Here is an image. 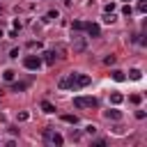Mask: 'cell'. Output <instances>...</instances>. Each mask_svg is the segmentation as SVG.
<instances>
[{
  "label": "cell",
  "instance_id": "cell-1",
  "mask_svg": "<svg viewBox=\"0 0 147 147\" xmlns=\"http://www.w3.org/2000/svg\"><path fill=\"white\" fill-rule=\"evenodd\" d=\"M71 48H74V53H85V48H87V39L76 30H71Z\"/></svg>",
  "mask_w": 147,
  "mask_h": 147
},
{
  "label": "cell",
  "instance_id": "cell-2",
  "mask_svg": "<svg viewBox=\"0 0 147 147\" xmlns=\"http://www.w3.org/2000/svg\"><path fill=\"white\" fill-rule=\"evenodd\" d=\"M44 142L46 145H53V147H60L64 142V138L55 131V129H44Z\"/></svg>",
  "mask_w": 147,
  "mask_h": 147
},
{
  "label": "cell",
  "instance_id": "cell-3",
  "mask_svg": "<svg viewBox=\"0 0 147 147\" xmlns=\"http://www.w3.org/2000/svg\"><path fill=\"white\" fill-rule=\"evenodd\" d=\"M74 106L76 108H99V101L94 96H76L74 99Z\"/></svg>",
  "mask_w": 147,
  "mask_h": 147
},
{
  "label": "cell",
  "instance_id": "cell-4",
  "mask_svg": "<svg viewBox=\"0 0 147 147\" xmlns=\"http://www.w3.org/2000/svg\"><path fill=\"white\" fill-rule=\"evenodd\" d=\"M23 67L30 69V71H37V69L41 67V57H39V55H25V57H23Z\"/></svg>",
  "mask_w": 147,
  "mask_h": 147
},
{
  "label": "cell",
  "instance_id": "cell-5",
  "mask_svg": "<svg viewBox=\"0 0 147 147\" xmlns=\"http://www.w3.org/2000/svg\"><path fill=\"white\" fill-rule=\"evenodd\" d=\"M90 83H92L90 76H85V74H74V90H76V87H85V85H90Z\"/></svg>",
  "mask_w": 147,
  "mask_h": 147
},
{
  "label": "cell",
  "instance_id": "cell-6",
  "mask_svg": "<svg viewBox=\"0 0 147 147\" xmlns=\"http://www.w3.org/2000/svg\"><path fill=\"white\" fill-rule=\"evenodd\" d=\"M41 55H44L41 62H46V64H51V67H53L55 60H57V53H55V51H46V53H41Z\"/></svg>",
  "mask_w": 147,
  "mask_h": 147
},
{
  "label": "cell",
  "instance_id": "cell-7",
  "mask_svg": "<svg viewBox=\"0 0 147 147\" xmlns=\"http://www.w3.org/2000/svg\"><path fill=\"white\" fill-rule=\"evenodd\" d=\"M85 32H87L90 37H99V34H101V28H99L96 23H87V28H85Z\"/></svg>",
  "mask_w": 147,
  "mask_h": 147
},
{
  "label": "cell",
  "instance_id": "cell-8",
  "mask_svg": "<svg viewBox=\"0 0 147 147\" xmlns=\"http://www.w3.org/2000/svg\"><path fill=\"white\" fill-rule=\"evenodd\" d=\"M60 87H62V90H69V87H74V74L64 76V78L60 80Z\"/></svg>",
  "mask_w": 147,
  "mask_h": 147
},
{
  "label": "cell",
  "instance_id": "cell-9",
  "mask_svg": "<svg viewBox=\"0 0 147 147\" xmlns=\"http://www.w3.org/2000/svg\"><path fill=\"white\" fill-rule=\"evenodd\" d=\"M103 117H106V119H113V122H117V119H122V113L113 108V110H106V113H103Z\"/></svg>",
  "mask_w": 147,
  "mask_h": 147
},
{
  "label": "cell",
  "instance_id": "cell-10",
  "mask_svg": "<svg viewBox=\"0 0 147 147\" xmlns=\"http://www.w3.org/2000/svg\"><path fill=\"white\" fill-rule=\"evenodd\" d=\"M85 28H87L85 21H74V23H71V30H76V32H83Z\"/></svg>",
  "mask_w": 147,
  "mask_h": 147
},
{
  "label": "cell",
  "instance_id": "cell-11",
  "mask_svg": "<svg viewBox=\"0 0 147 147\" xmlns=\"http://www.w3.org/2000/svg\"><path fill=\"white\" fill-rule=\"evenodd\" d=\"M110 76H113V80H117V83H122V80H126V76H124V71H119V69H115V71H110Z\"/></svg>",
  "mask_w": 147,
  "mask_h": 147
},
{
  "label": "cell",
  "instance_id": "cell-12",
  "mask_svg": "<svg viewBox=\"0 0 147 147\" xmlns=\"http://www.w3.org/2000/svg\"><path fill=\"white\" fill-rule=\"evenodd\" d=\"M122 101H124V96H122L119 92H113V94H110V103H113V106H119Z\"/></svg>",
  "mask_w": 147,
  "mask_h": 147
},
{
  "label": "cell",
  "instance_id": "cell-13",
  "mask_svg": "<svg viewBox=\"0 0 147 147\" xmlns=\"http://www.w3.org/2000/svg\"><path fill=\"white\" fill-rule=\"evenodd\" d=\"M129 78H131V80H140V78H142V71H140V69H131V71H129Z\"/></svg>",
  "mask_w": 147,
  "mask_h": 147
},
{
  "label": "cell",
  "instance_id": "cell-14",
  "mask_svg": "<svg viewBox=\"0 0 147 147\" xmlns=\"http://www.w3.org/2000/svg\"><path fill=\"white\" fill-rule=\"evenodd\" d=\"M41 110H44V113H55V106H53L51 101H41Z\"/></svg>",
  "mask_w": 147,
  "mask_h": 147
},
{
  "label": "cell",
  "instance_id": "cell-15",
  "mask_svg": "<svg viewBox=\"0 0 147 147\" xmlns=\"http://www.w3.org/2000/svg\"><path fill=\"white\" fill-rule=\"evenodd\" d=\"M2 78H5V80H7V83H11V80H14V78H16V71H11V69H7V71H5V74H2Z\"/></svg>",
  "mask_w": 147,
  "mask_h": 147
},
{
  "label": "cell",
  "instance_id": "cell-16",
  "mask_svg": "<svg viewBox=\"0 0 147 147\" xmlns=\"http://www.w3.org/2000/svg\"><path fill=\"white\" fill-rule=\"evenodd\" d=\"M62 119H64L67 124H78V117H76V115H62Z\"/></svg>",
  "mask_w": 147,
  "mask_h": 147
},
{
  "label": "cell",
  "instance_id": "cell-17",
  "mask_svg": "<svg viewBox=\"0 0 147 147\" xmlns=\"http://www.w3.org/2000/svg\"><path fill=\"white\" fill-rule=\"evenodd\" d=\"M25 87H28V83H14V85H11V90H14V92H23Z\"/></svg>",
  "mask_w": 147,
  "mask_h": 147
},
{
  "label": "cell",
  "instance_id": "cell-18",
  "mask_svg": "<svg viewBox=\"0 0 147 147\" xmlns=\"http://www.w3.org/2000/svg\"><path fill=\"white\" fill-rule=\"evenodd\" d=\"M28 48H30V51H34V48L39 51V48H41V44H39V41H28Z\"/></svg>",
  "mask_w": 147,
  "mask_h": 147
},
{
  "label": "cell",
  "instance_id": "cell-19",
  "mask_svg": "<svg viewBox=\"0 0 147 147\" xmlns=\"http://www.w3.org/2000/svg\"><path fill=\"white\" fill-rule=\"evenodd\" d=\"M103 11H106V14H110V11H115V2H110V5H106V7H103Z\"/></svg>",
  "mask_w": 147,
  "mask_h": 147
},
{
  "label": "cell",
  "instance_id": "cell-20",
  "mask_svg": "<svg viewBox=\"0 0 147 147\" xmlns=\"http://www.w3.org/2000/svg\"><path fill=\"white\" fill-rule=\"evenodd\" d=\"M103 21H106V23H113V21H115V14H113V11H110V14H106V16H103Z\"/></svg>",
  "mask_w": 147,
  "mask_h": 147
},
{
  "label": "cell",
  "instance_id": "cell-21",
  "mask_svg": "<svg viewBox=\"0 0 147 147\" xmlns=\"http://www.w3.org/2000/svg\"><path fill=\"white\" fill-rule=\"evenodd\" d=\"M129 101H131V103H140V101H142V96H140V94H133Z\"/></svg>",
  "mask_w": 147,
  "mask_h": 147
},
{
  "label": "cell",
  "instance_id": "cell-22",
  "mask_svg": "<svg viewBox=\"0 0 147 147\" xmlns=\"http://www.w3.org/2000/svg\"><path fill=\"white\" fill-rule=\"evenodd\" d=\"M85 131L92 136V133H96V126H94V124H87V126H85Z\"/></svg>",
  "mask_w": 147,
  "mask_h": 147
},
{
  "label": "cell",
  "instance_id": "cell-23",
  "mask_svg": "<svg viewBox=\"0 0 147 147\" xmlns=\"http://www.w3.org/2000/svg\"><path fill=\"white\" fill-rule=\"evenodd\" d=\"M57 16H60V14H57V11H55V9H51V11H48V14H46V18H57Z\"/></svg>",
  "mask_w": 147,
  "mask_h": 147
},
{
  "label": "cell",
  "instance_id": "cell-24",
  "mask_svg": "<svg viewBox=\"0 0 147 147\" xmlns=\"http://www.w3.org/2000/svg\"><path fill=\"white\" fill-rule=\"evenodd\" d=\"M131 11H133V9H131V7H129V5H126V7H124V9H122V14H124V16H131Z\"/></svg>",
  "mask_w": 147,
  "mask_h": 147
},
{
  "label": "cell",
  "instance_id": "cell-25",
  "mask_svg": "<svg viewBox=\"0 0 147 147\" xmlns=\"http://www.w3.org/2000/svg\"><path fill=\"white\" fill-rule=\"evenodd\" d=\"M103 62H106V64H115V55H108Z\"/></svg>",
  "mask_w": 147,
  "mask_h": 147
},
{
  "label": "cell",
  "instance_id": "cell-26",
  "mask_svg": "<svg viewBox=\"0 0 147 147\" xmlns=\"http://www.w3.org/2000/svg\"><path fill=\"white\" fill-rule=\"evenodd\" d=\"M92 145H94V147H106V140H94Z\"/></svg>",
  "mask_w": 147,
  "mask_h": 147
},
{
  "label": "cell",
  "instance_id": "cell-27",
  "mask_svg": "<svg viewBox=\"0 0 147 147\" xmlns=\"http://www.w3.org/2000/svg\"><path fill=\"white\" fill-rule=\"evenodd\" d=\"M71 140H80V133L78 131H71Z\"/></svg>",
  "mask_w": 147,
  "mask_h": 147
},
{
  "label": "cell",
  "instance_id": "cell-28",
  "mask_svg": "<svg viewBox=\"0 0 147 147\" xmlns=\"http://www.w3.org/2000/svg\"><path fill=\"white\" fill-rule=\"evenodd\" d=\"M0 14H2V7H0Z\"/></svg>",
  "mask_w": 147,
  "mask_h": 147
}]
</instances>
